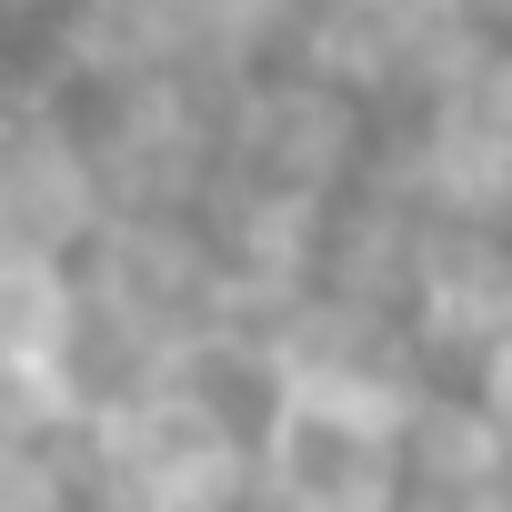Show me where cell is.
<instances>
[{"instance_id": "cell-1", "label": "cell", "mask_w": 512, "mask_h": 512, "mask_svg": "<svg viewBox=\"0 0 512 512\" xmlns=\"http://www.w3.org/2000/svg\"><path fill=\"white\" fill-rule=\"evenodd\" d=\"M241 512H412L402 432L282 392L241 452Z\"/></svg>"}]
</instances>
